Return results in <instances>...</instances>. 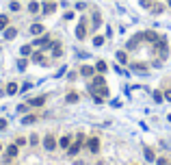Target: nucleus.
<instances>
[{
    "instance_id": "ea45409f",
    "label": "nucleus",
    "mask_w": 171,
    "mask_h": 165,
    "mask_svg": "<svg viewBox=\"0 0 171 165\" xmlns=\"http://www.w3.org/2000/svg\"><path fill=\"white\" fill-rule=\"evenodd\" d=\"M43 2H52V0H43Z\"/></svg>"
},
{
    "instance_id": "0eeeda50",
    "label": "nucleus",
    "mask_w": 171,
    "mask_h": 165,
    "mask_svg": "<svg viewBox=\"0 0 171 165\" xmlns=\"http://www.w3.org/2000/svg\"><path fill=\"white\" fill-rule=\"evenodd\" d=\"M48 100V96H37V98H31L28 100V107H43Z\"/></svg>"
},
{
    "instance_id": "9b49d317",
    "label": "nucleus",
    "mask_w": 171,
    "mask_h": 165,
    "mask_svg": "<svg viewBox=\"0 0 171 165\" xmlns=\"http://www.w3.org/2000/svg\"><path fill=\"white\" fill-rule=\"evenodd\" d=\"M31 61H33V63H39V65H45L43 52H33V54H31Z\"/></svg>"
},
{
    "instance_id": "7ed1b4c3",
    "label": "nucleus",
    "mask_w": 171,
    "mask_h": 165,
    "mask_svg": "<svg viewBox=\"0 0 171 165\" xmlns=\"http://www.w3.org/2000/svg\"><path fill=\"white\" fill-rule=\"evenodd\" d=\"M85 146H87V150L93 152V154L100 152V137H89V139L85 141Z\"/></svg>"
},
{
    "instance_id": "2f4dec72",
    "label": "nucleus",
    "mask_w": 171,
    "mask_h": 165,
    "mask_svg": "<svg viewBox=\"0 0 171 165\" xmlns=\"http://www.w3.org/2000/svg\"><path fill=\"white\" fill-rule=\"evenodd\" d=\"M28 141H31V146H37V143H39V137H37V135H31Z\"/></svg>"
},
{
    "instance_id": "f257e3e1",
    "label": "nucleus",
    "mask_w": 171,
    "mask_h": 165,
    "mask_svg": "<svg viewBox=\"0 0 171 165\" xmlns=\"http://www.w3.org/2000/svg\"><path fill=\"white\" fill-rule=\"evenodd\" d=\"M154 50L158 52L160 61H165V59L169 57V43H167V37H158V41L154 43Z\"/></svg>"
},
{
    "instance_id": "20e7f679",
    "label": "nucleus",
    "mask_w": 171,
    "mask_h": 165,
    "mask_svg": "<svg viewBox=\"0 0 171 165\" xmlns=\"http://www.w3.org/2000/svg\"><path fill=\"white\" fill-rule=\"evenodd\" d=\"M43 148L45 150H56V137L54 135H45L43 137Z\"/></svg>"
},
{
    "instance_id": "cd10ccee",
    "label": "nucleus",
    "mask_w": 171,
    "mask_h": 165,
    "mask_svg": "<svg viewBox=\"0 0 171 165\" xmlns=\"http://www.w3.org/2000/svg\"><path fill=\"white\" fill-rule=\"evenodd\" d=\"M93 46H97V48L104 46V37H102V35H95V37H93Z\"/></svg>"
},
{
    "instance_id": "4c0bfd02",
    "label": "nucleus",
    "mask_w": 171,
    "mask_h": 165,
    "mask_svg": "<svg viewBox=\"0 0 171 165\" xmlns=\"http://www.w3.org/2000/svg\"><path fill=\"white\" fill-rule=\"evenodd\" d=\"M2 96H4V89H2V87H0V98H2Z\"/></svg>"
},
{
    "instance_id": "423d86ee",
    "label": "nucleus",
    "mask_w": 171,
    "mask_h": 165,
    "mask_svg": "<svg viewBox=\"0 0 171 165\" xmlns=\"http://www.w3.org/2000/svg\"><path fill=\"white\" fill-rule=\"evenodd\" d=\"M28 31H31V35L39 37V35H43V31H45V28H43V24H39V22H35V24H31V28H28Z\"/></svg>"
},
{
    "instance_id": "e433bc0d",
    "label": "nucleus",
    "mask_w": 171,
    "mask_h": 165,
    "mask_svg": "<svg viewBox=\"0 0 171 165\" xmlns=\"http://www.w3.org/2000/svg\"><path fill=\"white\" fill-rule=\"evenodd\" d=\"M26 109H28V107H26V104H20V107H17V113H24V111H26Z\"/></svg>"
},
{
    "instance_id": "f8f14e48",
    "label": "nucleus",
    "mask_w": 171,
    "mask_h": 165,
    "mask_svg": "<svg viewBox=\"0 0 171 165\" xmlns=\"http://www.w3.org/2000/svg\"><path fill=\"white\" fill-rule=\"evenodd\" d=\"M100 24H102V15H100V11H93V18H91V28H100Z\"/></svg>"
},
{
    "instance_id": "39448f33",
    "label": "nucleus",
    "mask_w": 171,
    "mask_h": 165,
    "mask_svg": "<svg viewBox=\"0 0 171 165\" xmlns=\"http://www.w3.org/2000/svg\"><path fill=\"white\" fill-rule=\"evenodd\" d=\"M143 39V33H139V35H134V37H130L128 43H126V50H136L139 48V41Z\"/></svg>"
},
{
    "instance_id": "f3484780",
    "label": "nucleus",
    "mask_w": 171,
    "mask_h": 165,
    "mask_svg": "<svg viewBox=\"0 0 171 165\" xmlns=\"http://www.w3.org/2000/svg\"><path fill=\"white\" fill-rule=\"evenodd\" d=\"M115 57H117V61H119V63H128V50H119Z\"/></svg>"
},
{
    "instance_id": "1a4fd4ad",
    "label": "nucleus",
    "mask_w": 171,
    "mask_h": 165,
    "mask_svg": "<svg viewBox=\"0 0 171 165\" xmlns=\"http://www.w3.org/2000/svg\"><path fill=\"white\" fill-rule=\"evenodd\" d=\"M17 91H20L17 82H7V87H4V93H7V96H15Z\"/></svg>"
},
{
    "instance_id": "4468645a",
    "label": "nucleus",
    "mask_w": 171,
    "mask_h": 165,
    "mask_svg": "<svg viewBox=\"0 0 171 165\" xmlns=\"http://www.w3.org/2000/svg\"><path fill=\"white\" fill-rule=\"evenodd\" d=\"M15 35H17V28H13V26L4 28V39H15Z\"/></svg>"
},
{
    "instance_id": "72a5a7b5",
    "label": "nucleus",
    "mask_w": 171,
    "mask_h": 165,
    "mask_svg": "<svg viewBox=\"0 0 171 165\" xmlns=\"http://www.w3.org/2000/svg\"><path fill=\"white\" fill-rule=\"evenodd\" d=\"M15 143H17V146H26V139H24V137H17Z\"/></svg>"
},
{
    "instance_id": "c756f323",
    "label": "nucleus",
    "mask_w": 171,
    "mask_h": 165,
    "mask_svg": "<svg viewBox=\"0 0 171 165\" xmlns=\"http://www.w3.org/2000/svg\"><path fill=\"white\" fill-rule=\"evenodd\" d=\"M26 65H28L26 59H20V61H17V70H26Z\"/></svg>"
},
{
    "instance_id": "6e6552de",
    "label": "nucleus",
    "mask_w": 171,
    "mask_h": 165,
    "mask_svg": "<svg viewBox=\"0 0 171 165\" xmlns=\"http://www.w3.org/2000/svg\"><path fill=\"white\" fill-rule=\"evenodd\" d=\"M80 74H83L85 78H93V76H95V68H91V65H83V68H80Z\"/></svg>"
},
{
    "instance_id": "412c9836",
    "label": "nucleus",
    "mask_w": 171,
    "mask_h": 165,
    "mask_svg": "<svg viewBox=\"0 0 171 165\" xmlns=\"http://www.w3.org/2000/svg\"><path fill=\"white\" fill-rule=\"evenodd\" d=\"M106 70H108V68H106V63H104V61H97V63H95V72H100V74H104Z\"/></svg>"
},
{
    "instance_id": "58836bf2",
    "label": "nucleus",
    "mask_w": 171,
    "mask_h": 165,
    "mask_svg": "<svg viewBox=\"0 0 171 165\" xmlns=\"http://www.w3.org/2000/svg\"><path fill=\"white\" fill-rule=\"evenodd\" d=\"M167 2H169V9H171V0H167Z\"/></svg>"
},
{
    "instance_id": "473e14b6",
    "label": "nucleus",
    "mask_w": 171,
    "mask_h": 165,
    "mask_svg": "<svg viewBox=\"0 0 171 165\" xmlns=\"http://www.w3.org/2000/svg\"><path fill=\"white\" fill-rule=\"evenodd\" d=\"M163 96H165V100H169V102H171V89H165V91H163Z\"/></svg>"
},
{
    "instance_id": "7c9ffc66",
    "label": "nucleus",
    "mask_w": 171,
    "mask_h": 165,
    "mask_svg": "<svg viewBox=\"0 0 171 165\" xmlns=\"http://www.w3.org/2000/svg\"><path fill=\"white\" fill-rule=\"evenodd\" d=\"M141 2V7H145V9H152V4H154V0H139Z\"/></svg>"
},
{
    "instance_id": "aec40b11",
    "label": "nucleus",
    "mask_w": 171,
    "mask_h": 165,
    "mask_svg": "<svg viewBox=\"0 0 171 165\" xmlns=\"http://www.w3.org/2000/svg\"><path fill=\"white\" fill-rule=\"evenodd\" d=\"M65 102H69V104L78 102V93H76V91H69V93H67V98H65Z\"/></svg>"
},
{
    "instance_id": "b1692460",
    "label": "nucleus",
    "mask_w": 171,
    "mask_h": 165,
    "mask_svg": "<svg viewBox=\"0 0 171 165\" xmlns=\"http://www.w3.org/2000/svg\"><path fill=\"white\" fill-rule=\"evenodd\" d=\"M28 11H31V13H39V2H35V0H33V2L28 4Z\"/></svg>"
},
{
    "instance_id": "5701e85b",
    "label": "nucleus",
    "mask_w": 171,
    "mask_h": 165,
    "mask_svg": "<svg viewBox=\"0 0 171 165\" xmlns=\"http://www.w3.org/2000/svg\"><path fill=\"white\" fill-rule=\"evenodd\" d=\"M37 122V115H24L22 118V124H35Z\"/></svg>"
},
{
    "instance_id": "c9c22d12",
    "label": "nucleus",
    "mask_w": 171,
    "mask_h": 165,
    "mask_svg": "<svg viewBox=\"0 0 171 165\" xmlns=\"http://www.w3.org/2000/svg\"><path fill=\"white\" fill-rule=\"evenodd\" d=\"M152 11H154V13H163V7H160V4H156V7H154Z\"/></svg>"
},
{
    "instance_id": "79ce46f5",
    "label": "nucleus",
    "mask_w": 171,
    "mask_h": 165,
    "mask_svg": "<svg viewBox=\"0 0 171 165\" xmlns=\"http://www.w3.org/2000/svg\"><path fill=\"white\" fill-rule=\"evenodd\" d=\"M0 150H2V143H0Z\"/></svg>"
},
{
    "instance_id": "4be33fe9",
    "label": "nucleus",
    "mask_w": 171,
    "mask_h": 165,
    "mask_svg": "<svg viewBox=\"0 0 171 165\" xmlns=\"http://www.w3.org/2000/svg\"><path fill=\"white\" fill-rule=\"evenodd\" d=\"M143 152H145V159H147V161H154V159H156V154H154L152 148H143Z\"/></svg>"
},
{
    "instance_id": "a19ab883",
    "label": "nucleus",
    "mask_w": 171,
    "mask_h": 165,
    "mask_svg": "<svg viewBox=\"0 0 171 165\" xmlns=\"http://www.w3.org/2000/svg\"><path fill=\"white\" fill-rule=\"evenodd\" d=\"M169 122H171V113H169Z\"/></svg>"
},
{
    "instance_id": "2eb2a0df",
    "label": "nucleus",
    "mask_w": 171,
    "mask_h": 165,
    "mask_svg": "<svg viewBox=\"0 0 171 165\" xmlns=\"http://www.w3.org/2000/svg\"><path fill=\"white\" fill-rule=\"evenodd\" d=\"M61 54H63V46H61L59 41H56V43H52V57H54V59H59Z\"/></svg>"
},
{
    "instance_id": "c85d7f7f",
    "label": "nucleus",
    "mask_w": 171,
    "mask_h": 165,
    "mask_svg": "<svg viewBox=\"0 0 171 165\" xmlns=\"http://www.w3.org/2000/svg\"><path fill=\"white\" fill-rule=\"evenodd\" d=\"M9 9H11V11H20L22 7H20V2H17V0H13V2L9 4Z\"/></svg>"
},
{
    "instance_id": "9d476101",
    "label": "nucleus",
    "mask_w": 171,
    "mask_h": 165,
    "mask_svg": "<svg viewBox=\"0 0 171 165\" xmlns=\"http://www.w3.org/2000/svg\"><path fill=\"white\" fill-rule=\"evenodd\" d=\"M76 37H78V39H85L87 37V22L85 20L78 24V28H76Z\"/></svg>"
},
{
    "instance_id": "bb28decb",
    "label": "nucleus",
    "mask_w": 171,
    "mask_h": 165,
    "mask_svg": "<svg viewBox=\"0 0 171 165\" xmlns=\"http://www.w3.org/2000/svg\"><path fill=\"white\" fill-rule=\"evenodd\" d=\"M7 26H9V18L7 15H0V31H4Z\"/></svg>"
},
{
    "instance_id": "a211bd4d",
    "label": "nucleus",
    "mask_w": 171,
    "mask_h": 165,
    "mask_svg": "<svg viewBox=\"0 0 171 165\" xmlns=\"http://www.w3.org/2000/svg\"><path fill=\"white\" fill-rule=\"evenodd\" d=\"M54 11H56V4H54V2H45V4H43V13H45V15H48V13H54Z\"/></svg>"
},
{
    "instance_id": "a878e982",
    "label": "nucleus",
    "mask_w": 171,
    "mask_h": 165,
    "mask_svg": "<svg viewBox=\"0 0 171 165\" xmlns=\"http://www.w3.org/2000/svg\"><path fill=\"white\" fill-rule=\"evenodd\" d=\"M163 100H165L163 91H160V89H156V91H154V102H163Z\"/></svg>"
},
{
    "instance_id": "6ab92c4d",
    "label": "nucleus",
    "mask_w": 171,
    "mask_h": 165,
    "mask_svg": "<svg viewBox=\"0 0 171 165\" xmlns=\"http://www.w3.org/2000/svg\"><path fill=\"white\" fill-rule=\"evenodd\" d=\"M20 54H22V57L33 54V43H31V46H28V43H26V46H22V48H20Z\"/></svg>"
},
{
    "instance_id": "ddd939ff",
    "label": "nucleus",
    "mask_w": 171,
    "mask_h": 165,
    "mask_svg": "<svg viewBox=\"0 0 171 165\" xmlns=\"http://www.w3.org/2000/svg\"><path fill=\"white\" fill-rule=\"evenodd\" d=\"M17 148H20L17 143H11V146L7 148V159H15V157H17Z\"/></svg>"
},
{
    "instance_id": "dca6fc26",
    "label": "nucleus",
    "mask_w": 171,
    "mask_h": 165,
    "mask_svg": "<svg viewBox=\"0 0 171 165\" xmlns=\"http://www.w3.org/2000/svg\"><path fill=\"white\" fill-rule=\"evenodd\" d=\"M59 146H61L63 150H67V148L72 146V137H69V135H65V137H61V139H59Z\"/></svg>"
},
{
    "instance_id": "393cba45",
    "label": "nucleus",
    "mask_w": 171,
    "mask_h": 165,
    "mask_svg": "<svg viewBox=\"0 0 171 165\" xmlns=\"http://www.w3.org/2000/svg\"><path fill=\"white\" fill-rule=\"evenodd\" d=\"M132 70H136V72H147V65H143V63H132Z\"/></svg>"
},
{
    "instance_id": "f704fd0d",
    "label": "nucleus",
    "mask_w": 171,
    "mask_h": 165,
    "mask_svg": "<svg viewBox=\"0 0 171 165\" xmlns=\"http://www.w3.org/2000/svg\"><path fill=\"white\" fill-rule=\"evenodd\" d=\"M7 126H9L7 120H0V130H7Z\"/></svg>"
},
{
    "instance_id": "f03ea898",
    "label": "nucleus",
    "mask_w": 171,
    "mask_h": 165,
    "mask_svg": "<svg viewBox=\"0 0 171 165\" xmlns=\"http://www.w3.org/2000/svg\"><path fill=\"white\" fill-rule=\"evenodd\" d=\"M52 46V37L50 35H39V37H35V41H33V48H50Z\"/></svg>"
}]
</instances>
